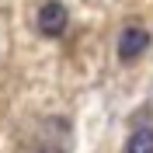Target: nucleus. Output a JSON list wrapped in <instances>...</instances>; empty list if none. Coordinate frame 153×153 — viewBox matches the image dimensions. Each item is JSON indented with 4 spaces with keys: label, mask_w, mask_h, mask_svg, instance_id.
Wrapping results in <instances>:
<instances>
[{
    "label": "nucleus",
    "mask_w": 153,
    "mask_h": 153,
    "mask_svg": "<svg viewBox=\"0 0 153 153\" xmlns=\"http://www.w3.org/2000/svg\"><path fill=\"white\" fill-rule=\"evenodd\" d=\"M146 49H150V31H146L143 25H125L122 35H118V45H115L118 59H122V63H136Z\"/></svg>",
    "instance_id": "1"
},
{
    "label": "nucleus",
    "mask_w": 153,
    "mask_h": 153,
    "mask_svg": "<svg viewBox=\"0 0 153 153\" xmlns=\"http://www.w3.org/2000/svg\"><path fill=\"white\" fill-rule=\"evenodd\" d=\"M35 25H38V31H42V35L56 38V35H63V31H66V25H70V14H66V7H63L59 0H45V4L38 7V18H35Z\"/></svg>",
    "instance_id": "2"
},
{
    "label": "nucleus",
    "mask_w": 153,
    "mask_h": 153,
    "mask_svg": "<svg viewBox=\"0 0 153 153\" xmlns=\"http://www.w3.org/2000/svg\"><path fill=\"white\" fill-rule=\"evenodd\" d=\"M125 153H153V129H150V125H139V129L129 136Z\"/></svg>",
    "instance_id": "3"
}]
</instances>
